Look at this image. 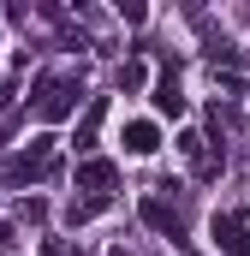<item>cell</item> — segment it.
<instances>
[{
	"label": "cell",
	"instance_id": "cell-1",
	"mask_svg": "<svg viewBox=\"0 0 250 256\" xmlns=\"http://www.w3.org/2000/svg\"><path fill=\"white\" fill-rule=\"evenodd\" d=\"M84 102V78H36V114L54 126V120H72Z\"/></svg>",
	"mask_w": 250,
	"mask_h": 256
},
{
	"label": "cell",
	"instance_id": "cell-2",
	"mask_svg": "<svg viewBox=\"0 0 250 256\" xmlns=\"http://www.w3.org/2000/svg\"><path fill=\"white\" fill-rule=\"evenodd\" d=\"M42 173H54V137H30V149H24V155H12V167H6V179H12V185L42 179Z\"/></svg>",
	"mask_w": 250,
	"mask_h": 256
},
{
	"label": "cell",
	"instance_id": "cell-3",
	"mask_svg": "<svg viewBox=\"0 0 250 256\" xmlns=\"http://www.w3.org/2000/svg\"><path fill=\"white\" fill-rule=\"evenodd\" d=\"M208 244H214L220 256H250V226H244V214H214Z\"/></svg>",
	"mask_w": 250,
	"mask_h": 256
},
{
	"label": "cell",
	"instance_id": "cell-4",
	"mask_svg": "<svg viewBox=\"0 0 250 256\" xmlns=\"http://www.w3.org/2000/svg\"><path fill=\"white\" fill-rule=\"evenodd\" d=\"M114 185H120V167H114V161H102V155L78 161V191H90L96 202H102V196L114 191Z\"/></svg>",
	"mask_w": 250,
	"mask_h": 256
},
{
	"label": "cell",
	"instance_id": "cell-5",
	"mask_svg": "<svg viewBox=\"0 0 250 256\" xmlns=\"http://www.w3.org/2000/svg\"><path fill=\"white\" fill-rule=\"evenodd\" d=\"M143 220H149L155 232H167V238H179V226H185V220H179V208H173L167 196H143Z\"/></svg>",
	"mask_w": 250,
	"mask_h": 256
},
{
	"label": "cell",
	"instance_id": "cell-6",
	"mask_svg": "<svg viewBox=\"0 0 250 256\" xmlns=\"http://www.w3.org/2000/svg\"><path fill=\"white\" fill-rule=\"evenodd\" d=\"M185 108L190 102H185V90H179V72H161V78H155V114H173V120H179Z\"/></svg>",
	"mask_w": 250,
	"mask_h": 256
},
{
	"label": "cell",
	"instance_id": "cell-7",
	"mask_svg": "<svg viewBox=\"0 0 250 256\" xmlns=\"http://www.w3.org/2000/svg\"><path fill=\"white\" fill-rule=\"evenodd\" d=\"M155 149H161L155 120H131V126H125V155H155Z\"/></svg>",
	"mask_w": 250,
	"mask_h": 256
},
{
	"label": "cell",
	"instance_id": "cell-8",
	"mask_svg": "<svg viewBox=\"0 0 250 256\" xmlns=\"http://www.w3.org/2000/svg\"><path fill=\"white\" fill-rule=\"evenodd\" d=\"M102 120H108V102L96 96V102H90V114L78 120V149H90V143H96V131H102Z\"/></svg>",
	"mask_w": 250,
	"mask_h": 256
},
{
	"label": "cell",
	"instance_id": "cell-9",
	"mask_svg": "<svg viewBox=\"0 0 250 256\" xmlns=\"http://www.w3.org/2000/svg\"><path fill=\"white\" fill-rule=\"evenodd\" d=\"M208 60H214V72H220V66L238 72V66H244V48H232V42H208Z\"/></svg>",
	"mask_w": 250,
	"mask_h": 256
},
{
	"label": "cell",
	"instance_id": "cell-10",
	"mask_svg": "<svg viewBox=\"0 0 250 256\" xmlns=\"http://www.w3.org/2000/svg\"><path fill=\"white\" fill-rule=\"evenodd\" d=\"M143 84H149V66H143V60H125L120 66V90H143Z\"/></svg>",
	"mask_w": 250,
	"mask_h": 256
},
{
	"label": "cell",
	"instance_id": "cell-11",
	"mask_svg": "<svg viewBox=\"0 0 250 256\" xmlns=\"http://www.w3.org/2000/svg\"><path fill=\"white\" fill-rule=\"evenodd\" d=\"M96 214H102V202H96V196H90V202H72V208H66V220H72V226H84V220H96Z\"/></svg>",
	"mask_w": 250,
	"mask_h": 256
},
{
	"label": "cell",
	"instance_id": "cell-12",
	"mask_svg": "<svg viewBox=\"0 0 250 256\" xmlns=\"http://www.w3.org/2000/svg\"><path fill=\"white\" fill-rule=\"evenodd\" d=\"M12 102H18V84L6 78V84H0V108H12Z\"/></svg>",
	"mask_w": 250,
	"mask_h": 256
}]
</instances>
